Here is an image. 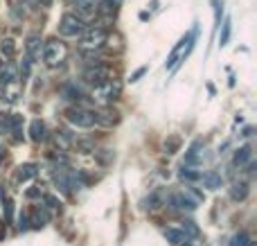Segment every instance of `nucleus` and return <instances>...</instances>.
I'll return each mask as SVG.
<instances>
[{
	"label": "nucleus",
	"mask_w": 257,
	"mask_h": 246,
	"mask_svg": "<svg viewBox=\"0 0 257 246\" xmlns=\"http://www.w3.org/2000/svg\"><path fill=\"white\" fill-rule=\"evenodd\" d=\"M167 206L172 208V210H181V212H192L196 206H199V201H196L194 197H192L187 190H183V192H174V194H169V199H167Z\"/></svg>",
	"instance_id": "4"
},
{
	"label": "nucleus",
	"mask_w": 257,
	"mask_h": 246,
	"mask_svg": "<svg viewBox=\"0 0 257 246\" xmlns=\"http://www.w3.org/2000/svg\"><path fill=\"white\" fill-rule=\"evenodd\" d=\"M86 30V23L81 16L77 14H63L61 21H59V34L68 36V39H75V36H81Z\"/></svg>",
	"instance_id": "1"
},
{
	"label": "nucleus",
	"mask_w": 257,
	"mask_h": 246,
	"mask_svg": "<svg viewBox=\"0 0 257 246\" xmlns=\"http://www.w3.org/2000/svg\"><path fill=\"white\" fill-rule=\"evenodd\" d=\"M199 149H201V140H194V143H192V147L187 149L183 165H196V163H199V154H201Z\"/></svg>",
	"instance_id": "16"
},
{
	"label": "nucleus",
	"mask_w": 257,
	"mask_h": 246,
	"mask_svg": "<svg viewBox=\"0 0 257 246\" xmlns=\"http://www.w3.org/2000/svg\"><path fill=\"white\" fill-rule=\"evenodd\" d=\"M41 194H43L41 190H27V197H41Z\"/></svg>",
	"instance_id": "32"
},
{
	"label": "nucleus",
	"mask_w": 257,
	"mask_h": 246,
	"mask_svg": "<svg viewBox=\"0 0 257 246\" xmlns=\"http://www.w3.org/2000/svg\"><path fill=\"white\" fill-rule=\"evenodd\" d=\"M66 120L70 122L72 127H79V129H90V127H95V113L88 111V108L75 106V108H68Z\"/></svg>",
	"instance_id": "2"
},
{
	"label": "nucleus",
	"mask_w": 257,
	"mask_h": 246,
	"mask_svg": "<svg viewBox=\"0 0 257 246\" xmlns=\"http://www.w3.org/2000/svg\"><path fill=\"white\" fill-rule=\"evenodd\" d=\"M248 161H253V152H250L248 145H246V147H241V149H237V152H235V165L237 167H244Z\"/></svg>",
	"instance_id": "17"
},
{
	"label": "nucleus",
	"mask_w": 257,
	"mask_h": 246,
	"mask_svg": "<svg viewBox=\"0 0 257 246\" xmlns=\"http://www.w3.org/2000/svg\"><path fill=\"white\" fill-rule=\"evenodd\" d=\"M36 165H32V163H25V165H21L16 170V181H21V183H25V181H30V179H34L36 176Z\"/></svg>",
	"instance_id": "12"
},
{
	"label": "nucleus",
	"mask_w": 257,
	"mask_h": 246,
	"mask_svg": "<svg viewBox=\"0 0 257 246\" xmlns=\"http://www.w3.org/2000/svg\"><path fill=\"white\" fill-rule=\"evenodd\" d=\"M18 221H21V224H18V228H21V230L30 228V219H27V215H21V219H18Z\"/></svg>",
	"instance_id": "31"
},
{
	"label": "nucleus",
	"mask_w": 257,
	"mask_h": 246,
	"mask_svg": "<svg viewBox=\"0 0 257 246\" xmlns=\"http://www.w3.org/2000/svg\"><path fill=\"white\" fill-rule=\"evenodd\" d=\"M183 233H185V237L190 235V237H199V226L194 224V221H183Z\"/></svg>",
	"instance_id": "22"
},
{
	"label": "nucleus",
	"mask_w": 257,
	"mask_h": 246,
	"mask_svg": "<svg viewBox=\"0 0 257 246\" xmlns=\"http://www.w3.org/2000/svg\"><path fill=\"white\" fill-rule=\"evenodd\" d=\"M30 134H32V140H34V143H43V140L48 138V127H45V122H41V120H32Z\"/></svg>",
	"instance_id": "11"
},
{
	"label": "nucleus",
	"mask_w": 257,
	"mask_h": 246,
	"mask_svg": "<svg viewBox=\"0 0 257 246\" xmlns=\"http://www.w3.org/2000/svg\"><path fill=\"white\" fill-rule=\"evenodd\" d=\"M108 77H111V70H108L106 66H102V63H90L84 70V79L88 81L90 86L104 84V81H108Z\"/></svg>",
	"instance_id": "7"
},
{
	"label": "nucleus",
	"mask_w": 257,
	"mask_h": 246,
	"mask_svg": "<svg viewBox=\"0 0 257 246\" xmlns=\"http://www.w3.org/2000/svg\"><path fill=\"white\" fill-rule=\"evenodd\" d=\"M61 95L66 99H81L84 95H81V90L77 88V84H66L63 86V90H61Z\"/></svg>",
	"instance_id": "19"
},
{
	"label": "nucleus",
	"mask_w": 257,
	"mask_h": 246,
	"mask_svg": "<svg viewBox=\"0 0 257 246\" xmlns=\"http://www.w3.org/2000/svg\"><path fill=\"white\" fill-rule=\"evenodd\" d=\"M108 34L102 27H90V30H84L81 34V50H99L104 43H106Z\"/></svg>",
	"instance_id": "3"
},
{
	"label": "nucleus",
	"mask_w": 257,
	"mask_h": 246,
	"mask_svg": "<svg viewBox=\"0 0 257 246\" xmlns=\"http://www.w3.org/2000/svg\"><path fill=\"white\" fill-rule=\"evenodd\" d=\"M97 154V161L102 163V165H108V163L113 161V152L111 149H102V152H95Z\"/></svg>",
	"instance_id": "25"
},
{
	"label": "nucleus",
	"mask_w": 257,
	"mask_h": 246,
	"mask_svg": "<svg viewBox=\"0 0 257 246\" xmlns=\"http://www.w3.org/2000/svg\"><path fill=\"white\" fill-rule=\"evenodd\" d=\"M230 246H253V242H250V235L248 233H237L235 237H232Z\"/></svg>",
	"instance_id": "20"
},
{
	"label": "nucleus",
	"mask_w": 257,
	"mask_h": 246,
	"mask_svg": "<svg viewBox=\"0 0 257 246\" xmlns=\"http://www.w3.org/2000/svg\"><path fill=\"white\" fill-rule=\"evenodd\" d=\"M246 197H248V183H246V181L235 183L230 188V199H232V201H244Z\"/></svg>",
	"instance_id": "15"
},
{
	"label": "nucleus",
	"mask_w": 257,
	"mask_h": 246,
	"mask_svg": "<svg viewBox=\"0 0 257 246\" xmlns=\"http://www.w3.org/2000/svg\"><path fill=\"white\" fill-rule=\"evenodd\" d=\"M178 145H181V140L174 138V140H169V143H165V149H167V154H174L178 149Z\"/></svg>",
	"instance_id": "28"
},
{
	"label": "nucleus",
	"mask_w": 257,
	"mask_h": 246,
	"mask_svg": "<svg viewBox=\"0 0 257 246\" xmlns=\"http://www.w3.org/2000/svg\"><path fill=\"white\" fill-rule=\"evenodd\" d=\"M176 246H194V244H192V242H187V239H185V244L181 242V244H176Z\"/></svg>",
	"instance_id": "33"
},
{
	"label": "nucleus",
	"mask_w": 257,
	"mask_h": 246,
	"mask_svg": "<svg viewBox=\"0 0 257 246\" xmlns=\"http://www.w3.org/2000/svg\"><path fill=\"white\" fill-rule=\"evenodd\" d=\"M117 7H120V0H99L97 3V12L104 16H115Z\"/></svg>",
	"instance_id": "14"
},
{
	"label": "nucleus",
	"mask_w": 257,
	"mask_h": 246,
	"mask_svg": "<svg viewBox=\"0 0 257 246\" xmlns=\"http://www.w3.org/2000/svg\"><path fill=\"white\" fill-rule=\"evenodd\" d=\"M0 52L5 54V57H12L14 52H16V45H14L12 39H5L3 43H0Z\"/></svg>",
	"instance_id": "23"
},
{
	"label": "nucleus",
	"mask_w": 257,
	"mask_h": 246,
	"mask_svg": "<svg viewBox=\"0 0 257 246\" xmlns=\"http://www.w3.org/2000/svg\"><path fill=\"white\" fill-rule=\"evenodd\" d=\"M66 45L61 43V41H50V43H45L43 48V61L48 63L50 68H54L57 63H61L63 59H66Z\"/></svg>",
	"instance_id": "5"
},
{
	"label": "nucleus",
	"mask_w": 257,
	"mask_h": 246,
	"mask_svg": "<svg viewBox=\"0 0 257 246\" xmlns=\"http://www.w3.org/2000/svg\"><path fill=\"white\" fill-rule=\"evenodd\" d=\"M117 122V113L113 108H102L99 113H95V125L102 127H113Z\"/></svg>",
	"instance_id": "10"
},
{
	"label": "nucleus",
	"mask_w": 257,
	"mask_h": 246,
	"mask_svg": "<svg viewBox=\"0 0 257 246\" xmlns=\"http://www.w3.org/2000/svg\"><path fill=\"white\" fill-rule=\"evenodd\" d=\"M43 201H45V206L52 208V210H57V208L61 206V203H59V199L52 197V194H43Z\"/></svg>",
	"instance_id": "26"
},
{
	"label": "nucleus",
	"mask_w": 257,
	"mask_h": 246,
	"mask_svg": "<svg viewBox=\"0 0 257 246\" xmlns=\"http://www.w3.org/2000/svg\"><path fill=\"white\" fill-rule=\"evenodd\" d=\"M165 239L172 242V244H181V242H185L187 237L181 228H165Z\"/></svg>",
	"instance_id": "18"
},
{
	"label": "nucleus",
	"mask_w": 257,
	"mask_h": 246,
	"mask_svg": "<svg viewBox=\"0 0 257 246\" xmlns=\"http://www.w3.org/2000/svg\"><path fill=\"white\" fill-rule=\"evenodd\" d=\"M201 181H203V185L210 188V190H217V188L223 185V176L217 174V172H205V174L201 176Z\"/></svg>",
	"instance_id": "13"
},
{
	"label": "nucleus",
	"mask_w": 257,
	"mask_h": 246,
	"mask_svg": "<svg viewBox=\"0 0 257 246\" xmlns=\"http://www.w3.org/2000/svg\"><path fill=\"white\" fill-rule=\"evenodd\" d=\"M41 36L39 34H30L27 36V41H25V52H27V59L30 61H34V59H39L41 57Z\"/></svg>",
	"instance_id": "8"
},
{
	"label": "nucleus",
	"mask_w": 257,
	"mask_h": 246,
	"mask_svg": "<svg viewBox=\"0 0 257 246\" xmlns=\"http://www.w3.org/2000/svg\"><path fill=\"white\" fill-rule=\"evenodd\" d=\"M120 88L122 86L117 84V81H104V84L95 86V93H93V99H97V102L102 104H108L113 102V99H117V95H120Z\"/></svg>",
	"instance_id": "6"
},
{
	"label": "nucleus",
	"mask_w": 257,
	"mask_h": 246,
	"mask_svg": "<svg viewBox=\"0 0 257 246\" xmlns=\"http://www.w3.org/2000/svg\"><path fill=\"white\" fill-rule=\"evenodd\" d=\"M145 72H147V66L138 68V70H136V72H133V75H131V81H138V79H140L142 75H145Z\"/></svg>",
	"instance_id": "30"
},
{
	"label": "nucleus",
	"mask_w": 257,
	"mask_h": 246,
	"mask_svg": "<svg viewBox=\"0 0 257 246\" xmlns=\"http://www.w3.org/2000/svg\"><path fill=\"white\" fill-rule=\"evenodd\" d=\"M77 149L84 154H90V152H95V143L93 140H77Z\"/></svg>",
	"instance_id": "24"
},
{
	"label": "nucleus",
	"mask_w": 257,
	"mask_h": 246,
	"mask_svg": "<svg viewBox=\"0 0 257 246\" xmlns=\"http://www.w3.org/2000/svg\"><path fill=\"white\" fill-rule=\"evenodd\" d=\"M0 63H3V57H0Z\"/></svg>",
	"instance_id": "34"
},
{
	"label": "nucleus",
	"mask_w": 257,
	"mask_h": 246,
	"mask_svg": "<svg viewBox=\"0 0 257 246\" xmlns=\"http://www.w3.org/2000/svg\"><path fill=\"white\" fill-rule=\"evenodd\" d=\"M97 3L99 0H75V9L81 18H90L97 14Z\"/></svg>",
	"instance_id": "9"
},
{
	"label": "nucleus",
	"mask_w": 257,
	"mask_h": 246,
	"mask_svg": "<svg viewBox=\"0 0 257 246\" xmlns=\"http://www.w3.org/2000/svg\"><path fill=\"white\" fill-rule=\"evenodd\" d=\"M181 179L183 181H199L201 179V174L199 172H194L190 165H183V170H181Z\"/></svg>",
	"instance_id": "21"
},
{
	"label": "nucleus",
	"mask_w": 257,
	"mask_h": 246,
	"mask_svg": "<svg viewBox=\"0 0 257 246\" xmlns=\"http://www.w3.org/2000/svg\"><path fill=\"white\" fill-rule=\"evenodd\" d=\"M228 36H230V23H226V25H223V32H221V45H226L228 43Z\"/></svg>",
	"instance_id": "29"
},
{
	"label": "nucleus",
	"mask_w": 257,
	"mask_h": 246,
	"mask_svg": "<svg viewBox=\"0 0 257 246\" xmlns=\"http://www.w3.org/2000/svg\"><path fill=\"white\" fill-rule=\"evenodd\" d=\"M158 194H151V197H147L145 199V208H149V210H151V208H158Z\"/></svg>",
	"instance_id": "27"
}]
</instances>
